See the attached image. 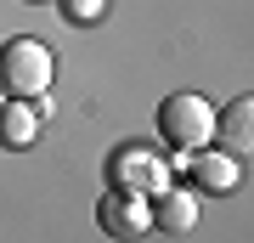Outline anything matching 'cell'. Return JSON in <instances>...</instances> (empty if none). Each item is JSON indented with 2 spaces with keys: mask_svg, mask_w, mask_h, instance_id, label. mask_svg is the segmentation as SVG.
<instances>
[{
  "mask_svg": "<svg viewBox=\"0 0 254 243\" xmlns=\"http://www.w3.org/2000/svg\"><path fill=\"white\" fill-rule=\"evenodd\" d=\"M51 45H40L34 34H17V40H6L0 45V90L6 96H40V90H51Z\"/></svg>",
  "mask_w": 254,
  "mask_h": 243,
  "instance_id": "obj_2",
  "label": "cell"
},
{
  "mask_svg": "<svg viewBox=\"0 0 254 243\" xmlns=\"http://www.w3.org/2000/svg\"><path fill=\"white\" fill-rule=\"evenodd\" d=\"M147 221L158 226V232H192L198 226V192H187V187H164L153 192V204H147Z\"/></svg>",
  "mask_w": 254,
  "mask_h": 243,
  "instance_id": "obj_6",
  "label": "cell"
},
{
  "mask_svg": "<svg viewBox=\"0 0 254 243\" xmlns=\"http://www.w3.org/2000/svg\"><path fill=\"white\" fill-rule=\"evenodd\" d=\"M187 159H192V181H198L203 192H237V159L209 153V147H198V153H187Z\"/></svg>",
  "mask_w": 254,
  "mask_h": 243,
  "instance_id": "obj_7",
  "label": "cell"
},
{
  "mask_svg": "<svg viewBox=\"0 0 254 243\" xmlns=\"http://www.w3.org/2000/svg\"><path fill=\"white\" fill-rule=\"evenodd\" d=\"M0 102H6V90H0Z\"/></svg>",
  "mask_w": 254,
  "mask_h": 243,
  "instance_id": "obj_11",
  "label": "cell"
},
{
  "mask_svg": "<svg viewBox=\"0 0 254 243\" xmlns=\"http://www.w3.org/2000/svg\"><path fill=\"white\" fill-rule=\"evenodd\" d=\"M209 142H220L226 159H249V147H254V102L232 96L226 108L215 113V136H209Z\"/></svg>",
  "mask_w": 254,
  "mask_h": 243,
  "instance_id": "obj_4",
  "label": "cell"
},
{
  "mask_svg": "<svg viewBox=\"0 0 254 243\" xmlns=\"http://www.w3.org/2000/svg\"><path fill=\"white\" fill-rule=\"evenodd\" d=\"M34 130H40V113H34V108H23L17 96L0 102V142H6V147H28Z\"/></svg>",
  "mask_w": 254,
  "mask_h": 243,
  "instance_id": "obj_8",
  "label": "cell"
},
{
  "mask_svg": "<svg viewBox=\"0 0 254 243\" xmlns=\"http://www.w3.org/2000/svg\"><path fill=\"white\" fill-rule=\"evenodd\" d=\"M158 136L175 153H198V147H209V136H215V108H209L198 90H170L158 102Z\"/></svg>",
  "mask_w": 254,
  "mask_h": 243,
  "instance_id": "obj_1",
  "label": "cell"
},
{
  "mask_svg": "<svg viewBox=\"0 0 254 243\" xmlns=\"http://www.w3.org/2000/svg\"><path fill=\"white\" fill-rule=\"evenodd\" d=\"M96 221L108 226L113 238H141L147 226V198H136V192H119V187H108L102 192V204H96Z\"/></svg>",
  "mask_w": 254,
  "mask_h": 243,
  "instance_id": "obj_5",
  "label": "cell"
},
{
  "mask_svg": "<svg viewBox=\"0 0 254 243\" xmlns=\"http://www.w3.org/2000/svg\"><path fill=\"white\" fill-rule=\"evenodd\" d=\"M28 6H51V0H28Z\"/></svg>",
  "mask_w": 254,
  "mask_h": 243,
  "instance_id": "obj_10",
  "label": "cell"
},
{
  "mask_svg": "<svg viewBox=\"0 0 254 243\" xmlns=\"http://www.w3.org/2000/svg\"><path fill=\"white\" fill-rule=\"evenodd\" d=\"M68 11H73V17H79V23H91L96 11H102V0H68Z\"/></svg>",
  "mask_w": 254,
  "mask_h": 243,
  "instance_id": "obj_9",
  "label": "cell"
},
{
  "mask_svg": "<svg viewBox=\"0 0 254 243\" xmlns=\"http://www.w3.org/2000/svg\"><path fill=\"white\" fill-rule=\"evenodd\" d=\"M108 181H113L119 192L147 198V192H164V187H170V164L153 159V147H119V153L108 159Z\"/></svg>",
  "mask_w": 254,
  "mask_h": 243,
  "instance_id": "obj_3",
  "label": "cell"
}]
</instances>
